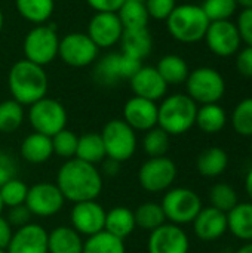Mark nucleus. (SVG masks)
Masks as SVG:
<instances>
[{"instance_id":"obj_34","label":"nucleus","mask_w":252,"mask_h":253,"mask_svg":"<svg viewBox=\"0 0 252 253\" xmlns=\"http://www.w3.org/2000/svg\"><path fill=\"white\" fill-rule=\"evenodd\" d=\"M82 253H126V248L122 239L114 237L107 231H101L86 237Z\"/></svg>"},{"instance_id":"obj_41","label":"nucleus","mask_w":252,"mask_h":253,"mask_svg":"<svg viewBox=\"0 0 252 253\" xmlns=\"http://www.w3.org/2000/svg\"><path fill=\"white\" fill-rule=\"evenodd\" d=\"M202 9L211 22L224 21V19H230L235 15L238 9V1L236 0H205L202 4Z\"/></svg>"},{"instance_id":"obj_44","label":"nucleus","mask_w":252,"mask_h":253,"mask_svg":"<svg viewBox=\"0 0 252 253\" xmlns=\"http://www.w3.org/2000/svg\"><path fill=\"white\" fill-rule=\"evenodd\" d=\"M236 27L239 30L241 40L247 46H251L252 47V9H244L239 13Z\"/></svg>"},{"instance_id":"obj_32","label":"nucleus","mask_w":252,"mask_h":253,"mask_svg":"<svg viewBox=\"0 0 252 253\" xmlns=\"http://www.w3.org/2000/svg\"><path fill=\"white\" fill-rule=\"evenodd\" d=\"M134 216H135L137 228L146 230L149 233H151L153 230L159 228L160 225H163L166 222L165 212H163L160 203H156V202L141 203L134 211Z\"/></svg>"},{"instance_id":"obj_27","label":"nucleus","mask_w":252,"mask_h":253,"mask_svg":"<svg viewBox=\"0 0 252 253\" xmlns=\"http://www.w3.org/2000/svg\"><path fill=\"white\" fill-rule=\"evenodd\" d=\"M229 166V156L220 147H209L203 150L196 159L198 172L206 178H217L226 172Z\"/></svg>"},{"instance_id":"obj_47","label":"nucleus","mask_w":252,"mask_h":253,"mask_svg":"<svg viewBox=\"0 0 252 253\" xmlns=\"http://www.w3.org/2000/svg\"><path fill=\"white\" fill-rule=\"evenodd\" d=\"M86 1L97 12H113V13H117V10L125 3V0H86Z\"/></svg>"},{"instance_id":"obj_21","label":"nucleus","mask_w":252,"mask_h":253,"mask_svg":"<svg viewBox=\"0 0 252 253\" xmlns=\"http://www.w3.org/2000/svg\"><path fill=\"white\" fill-rule=\"evenodd\" d=\"M192 224L198 239L202 242H214L227 233V213L212 206L202 208Z\"/></svg>"},{"instance_id":"obj_26","label":"nucleus","mask_w":252,"mask_h":253,"mask_svg":"<svg viewBox=\"0 0 252 253\" xmlns=\"http://www.w3.org/2000/svg\"><path fill=\"white\" fill-rule=\"evenodd\" d=\"M227 231L239 240L252 242V202L238 203L227 213Z\"/></svg>"},{"instance_id":"obj_17","label":"nucleus","mask_w":252,"mask_h":253,"mask_svg":"<svg viewBox=\"0 0 252 253\" xmlns=\"http://www.w3.org/2000/svg\"><path fill=\"white\" fill-rule=\"evenodd\" d=\"M122 34L123 25L117 13L113 12H97L88 25V36L98 49H105L116 44L120 42Z\"/></svg>"},{"instance_id":"obj_48","label":"nucleus","mask_w":252,"mask_h":253,"mask_svg":"<svg viewBox=\"0 0 252 253\" xmlns=\"http://www.w3.org/2000/svg\"><path fill=\"white\" fill-rule=\"evenodd\" d=\"M13 231L15 230L9 224V221L4 216L0 215V249L6 251V248H7V245H9V242H10V239L13 236Z\"/></svg>"},{"instance_id":"obj_25","label":"nucleus","mask_w":252,"mask_h":253,"mask_svg":"<svg viewBox=\"0 0 252 253\" xmlns=\"http://www.w3.org/2000/svg\"><path fill=\"white\" fill-rule=\"evenodd\" d=\"M135 216L134 211L126 206H116L105 213L104 231L110 233L114 237L125 240L135 231Z\"/></svg>"},{"instance_id":"obj_12","label":"nucleus","mask_w":252,"mask_h":253,"mask_svg":"<svg viewBox=\"0 0 252 253\" xmlns=\"http://www.w3.org/2000/svg\"><path fill=\"white\" fill-rule=\"evenodd\" d=\"M58 56L70 67H88L97 61L98 47L85 33H70L59 40Z\"/></svg>"},{"instance_id":"obj_4","label":"nucleus","mask_w":252,"mask_h":253,"mask_svg":"<svg viewBox=\"0 0 252 253\" xmlns=\"http://www.w3.org/2000/svg\"><path fill=\"white\" fill-rule=\"evenodd\" d=\"M209 22L211 21L205 15L202 6L192 3L175 6L166 18L169 34L181 43H196L203 40Z\"/></svg>"},{"instance_id":"obj_55","label":"nucleus","mask_w":252,"mask_h":253,"mask_svg":"<svg viewBox=\"0 0 252 253\" xmlns=\"http://www.w3.org/2000/svg\"><path fill=\"white\" fill-rule=\"evenodd\" d=\"M131 1H141V3H144L146 0H131Z\"/></svg>"},{"instance_id":"obj_28","label":"nucleus","mask_w":252,"mask_h":253,"mask_svg":"<svg viewBox=\"0 0 252 253\" xmlns=\"http://www.w3.org/2000/svg\"><path fill=\"white\" fill-rule=\"evenodd\" d=\"M76 159L89 163V165H101L104 159H107L105 147L101 138V133L97 132H88L79 136L77 141V150H76Z\"/></svg>"},{"instance_id":"obj_30","label":"nucleus","mask_w":252,"mask_h":253,"mask_svg":"<svg viewBox=\"0 0 252 253\" xmlns=\"http://www.w3.org/2000/svg\"><path fill=\"white\" fill-rule=\"evenodd\" d=\"M156 70L165 80V83L169 84H181L186 83L190 70L187 62L180 55H165L160 58V61L156 65Z\"/></svg>"},{"instance_id":"obj_14","label":"nucleus","mask_w":252,"mask_h":253,"mask_svg":"<svg viewBox=\"0 0 252 253\" xmlns=\"http://www.w3.org/2000/svg\"><path fill=\"white\" fill-rule=\"evenodd\" d=\"M205 42L209 50L221 58H229L235 55L241 47V34L235 22L230 19L212 21L205 34Z\"/></svg>"},{"instance_id":"obj_19","label":"nucleus","mask_w":252,"mask_h":253,"mask_svg":"<svg viewBox=\"0 0 252 253\" xmlns=\"http://www.w3.org/2000/svg\"><path fill=\"white\" fill-rule=\"evenodd\" d=\"M123 120L135 132H147L157 126V104L134 95L123 107Z\"/></svg>"},{"instance_id":"obj_15","label":"nucleus","mask_w":252,"mask_h":253,"mask_svg":"<svg viewBox=\"0 0 252 253\" xmlns=\"http://www.w3.org/2000/svg\"><path fill=\"white\" fill-rule=\"evenodd\" d=\"M107 211L97 200L74 203L70 212V222L82 237H91L104 231Z\"/></svg>"},{"instance_id":"obj_57","label":"nucleus","mask_w":252,"mask_h":253,"mask_svg":"<svg viewBox=\"0 0 252 253\" xmlns=\"http://www.w3.org/2000/svg\"><path fill=\"white\" fill-rule=\"evenodd\" d=\"M252 138V136H251ZM251 154H252V139H251Z\"/></svg>"},{"instance_id":"obj_11","label":"nucleus","mask_w":252,"mask_h":253,"mask_svg":"<svg viewBox=\"0 0 252 253\" xmlns=\"http://www.w3.org/2000/svg\"><path fill=\"white\" fill-rule=\"evenodd\" d=\"M177 173V165L169 157H150L138 169V182L149 193H163L172 187Z\"/></svg>"},{"instance_id":"obj_29","label":"nucleus","mask_w":252,"mask_h":253,"mask_svg":"<svg viewBox=\"0 0 252 253\" xmlns=\"http://www.w3.org/2000/svg\"><path fill=\"white\" fill-rule=\"evenodd\" d=\"M195 125L205 133H218L227 125L226 110L218 104H205L198 108Z\"/></svg>"},{"instance_id":"obj_51","label":"nucleus","mask_w":252,"mask_h":253,"mask_svg":"<svg viewBox=\"0 0 252 253\" xmlns=\"http://www.w3.org/2000/svg\"><path fill=\"white\" fill-rule=\"evenodd\" d=\"M236 253H252V242H248L245 243L241 249H238Z\"/></svg>"},{"instance_id":"obj_18","label":"nucleus","mask_w":252,"mask_h":253,"mask_svg":"<svg viewBox=\"0 0 252 253\" xmlns=\"http://www.w3.org/2000/svg\"><path fill=\"white\" fill-rule=\"evenodd\" d=\"M48 234L42 225L34 222L16 228L6 248V253H49Z\"/></svg>"},{"instance_id":"obj_42","label":"nucleus","mask_w":252,"mask_h":253,"mask_svg":"<svg viewBox=\"0 0 252 253\" xmlns=\"http://www.w3.org/2000/svg\"><path fill=\"white\" fill-rule=\"evenodd\" d=\"M144 4L150 18L165 19V21L177 6L175 0H146Z\"/></svg>"},{"instance_id":"obj_20","label":"nucleus","mask_w":252,"mask_h":253,"mask_svg":"<svg viewBox=\"0 0 252 253\" xmlns=\"http://www.w3.org/2000/svg\"><path fill=\"white\" fill-rule=\"evenodd\" d=\"M129 84L135 96L153 102L165 98L168 90V84L165 83L156 67H150V65H141V68L131 77Z\"/></svg>"},{"instance_id":"obj_3","label":"nucleus","mask_w":252,"mask_h":253,"mask_svg":"<svg viewBox=\"0 0 252 253\" xmlns=\"http://www.w3.org/2000/svg\"><path fill=\"white\" fill-rule=\"evenodd\" d=\"M196 113L198 104L187 93L169 95L157 105V126L169 136L183 135L195 126Z\"/></svg>"},{"instance_id":"obj_36","label":"nucleus","mask_w":252,"mask_h":253,"mask_svg":"<svg viewBox=\"0 0 252 253\" xmlns=\"http://www.w3.org/2000/svg\"><path fill=\"white\" fill-rule=\"evenodd\" d=\"M169 135L159 126L146 132L143 138V150L150 157H163L169 150Z\"/></svg>"},{"instance_id":"obj_35","label":"nucleus","mask_w":252,"mask_h":253,"mask_svg":"<svg viewBox=\"0 0 252 253\" xmlns=\"http://www.w3.org/2000/svg\"><path fill=\"white\" fill-rule=\"evenodd\" d=\"M24 105L15 99H6L0 102V132L12 133L21 127L24 123Z\"/></svg>"},{"instance_id":"obj_13","label":"nucleus","mask_w":252,"mask_h":253,"mask_svg":"<svg viewBox=\"0 0 252 253\" xmlns=\"http://www.w3.org/2000/svg\"><path fill=\"white\" fill-rule=\"evenodd\" d=\"M65 199L61 194L56 184L37 182L28 187L25 206L30 209L33 216L49 218L56 215L64 208Z\"/></svg>"},{"instance_id":"obj_8","label":"nucleus","mask_w":252,"mask_h":253,"mask_svg":"<svg viewBox=\"0 0 252 253\" xmlns=\"http://www.w3.org/2000/svg\"><path fill=\"white\" fill-rule=\"evenodd\" d=\"M59 39L56 36V25H36L24 39L25 59L43 67L58 56Z\"/></svg>"},{"instance_id":"obj_43","label":"nucleus","mask_w":252,"mask_h":253,"mask_svg":"<svg viewBox=\"0 0 252 253\" xmlns=\"http://www.w3.org/2000/svg\"><path fill=\"white\" fill-rule=\"evenodd\" d=\"M31 212L30 209L24 205H19V206H13V208H9V212H7V216L6 219L9 221V224L16 230V228H21L27 224L31 222Z\"/></svg>"},{"instance_id":"obj_39","label":"nucleus","mask_w":252,"mask_h":253,"mask_svg":"<svg viewBox=\"0 0 252 253\" xmlns=\"http://www.w3.org/2000/svg\"><path fill=\"white\" fill-rule=\"evenodd\" d=\"M28 187L18 178H13L0 187V199L4 208H13L25 203Z\"/></svg>"},{"instance_id":"obj_33","label":"nucleus","mask_w":252,"mask_h":253,"mask_svg":"<svg viewBox=\"0 0 252 253\" xmlns=\"http://www.w3.org/2000/svg\"><path fill=\"white\" fill-rule=\"evenodd\" d=\"M117 16L123 25V30L146 28L150 18L144 3L131 1V0H125L122 7L117 10Z\"/></svg>"},{"instance_id":"obj_23","label":"nucleus","mask_w":252,"mask_h":253,"mask_svg":"<svg viewBox=\"0 0 252 253\" xmlns=\"http://www.w3.org/2000/svg\"><path fill=\"white\" fill-rule=\"evenodd\" d=\"M83 243V237L68 225L56 227L48 234L49 253H82Z\"/></svg>"},{"instance_id":"obj_40","label":"nucleus","mask_w":252,"mask_h":253,"mask_svg":"<svg viewBox=\"0 0 252 253\" xmlns=\"http://www.w3.org/2000/svg\"><path fill=\"white\" fill-rule=\"evenodd\" d=\"M233 129L242 136H252V98L242 99L232 114Z\"/></svg>"},{"instance_id":"obj_54","label":"nucleus","mask_w":252,"mask_h":253,"mask_svg":"<svg viewBox=\"0 0 252 253\" xmlns=\"http://www.w3.org/2000/svg\"><path fill=\"white\" fill-rule=\"evenodd\" d=\"M3 209H4V206H3V202H1V199H0V215H1V212H3Z\"/></svg>"},{"instance_id":"obj_31","label":"nucleus","mask_w":252,"mask_h":253,"mask_svg":"<svg viewBox=\"0 0 252 253\" xmlns=\"http://www.w3.org/2000/svg\"><path fill=\"white\" fill-rule=\"evenodd\" d=\"M15 4L19 15L36 25L46 22L52 16L55 7L53 0H15Z\"/></svg>"},{"instance_id":"obj_1","label":"nucleus","mask_w":252,"mask_h":253,"mask_svg":"<svg viewBox=\"0 0 252 253\" xmlns=\"http://www.w3.org/2000/svg\"><path fill=\"white\" fill-rule=\"evenodd\" d=\"M56 187L65 200L74 203L97 200L102 191V175L94 165L79 159L65 160L56 173Z\"/></svg>"},{"instance_id":"obj_53","label":"nucleus","mask_w":252,"mask_h":253,"mask_svg":"<svg viewBox=\"0 0 252 253\" xmlns=\"http://www.w3.org/2000/svg\"><path fill=\"white\" fill-rule=\"evenodd\" d=\"M1 28H3V13L0 10V31H1Z\"/></svg>"},{"instance_id":"obj_7","label":"nucleus","mask_w":252,"mask_h":253,"mask_svg":"<svg viewBox=\"0 0 252 253\" xmlns=\"http://www.w3.org/2000/svg\"><path fill=\"white\" fill-rule=\"evenodd\" d=\"M160 206L165 212L166 221L175 225H184L192 224L202 211V200L193 190L177 187L165 191Z\"/></svg>"},{"instance_id":"obj_38","label":"nucleus","mask_w":252,"mask_h":253,"mask_svg":"<svg viewBox=\"0 0 252 253\" xmlns=\"http://www.w3.org/2000/svg\"><path fill=\"white\" fill-rule=\"evenodd\" d=\"M50 139H52V148H53L55 156L65 159V160L76 157L79 136L74 132L68 129H62L58 133H55Z\"/></svg>"},{"instance_id":"obj_50","label":"nucleus","mask_w":252,"mask_h":253,"mask_svg":"<svg viewBox=\"0 0 252 253\" xmlns=\"http://www.w3.org/2000/svg\"><path fill=\"white\" fill-rule=\"evenodd\" d=\"M245 190H247V194L250 196V199L252 200V168L248 170V173L245 176Z\"/></svg>"},{"instance_id":"obj_5","label":"nucleus","mask_w":252,"mask_h":253,"mask_svg":"<svg viewBox=\"0 0 252 253\" xmlns=\"http://www.w3.org/2000/svg\"><path fill=\"white\" fill-rule=\"evenodd\" d=\"M101 138L107 157L119 163L128 162L137 151V132L123 119L107 122L101 130Z\"/></svg>"},{"instance_id":"obj_2","label":"nucleus","mask_w":252,"mask_h":253,"mask_svg":"<svg viewBox=\"0 0 252 253\" xmlns=\"http://www.w3.org/2000/svg\"><path fill=\"white\" fill-rule=\"evenodd\" d=\"M7 86L12 99L21 105H33L48 93V76L43 67L22 59L15 62L7 74Z\"/></svg>"},{"instance_id":"obj_46","label":"nucleus","mask_w":252,"mask_h":253,"mask_svg":"<svg viewBox=\"0 0 252 253\" xmlns=\"http://www.w3.org/2000/svg\"><path fill=\"white\" fill-rule=\"evenodd\" d=\"M236 68L239 74L252 79V47L245 46L236 56Z\"/></svg>"},{"instance_id":"obj_45","label":"nucleus","mask_w":252,"mask_h":253,"mask_svg":"<svg viewBox=\"0 0 252 253\" xmlns=\"http://www.w3.org/2000/svg\"><path fill=\"white\" fill-rule=\"evenodd\" d=\"M13 178H16V162L9 153L0 151V187Z\"/></svg>"},{"instance_id":"obj_10","label":"nucleus","mask_w":252,"mask_h":253,"mask_svg":"<svg viewBox=\"0 0 252 253\" xmlns=\"http://www.w3.org/2000/svg\"><path fill=\"white\" fill-rule=\"evenodd\" d=\"M141 65V61L123 52H113L102 56L95 64L94 79L101 86H116L120 80H131Z\"/></svg>"},{"instance_id":"obj_16","label":"nucleus","mask_w":252,"mask_h":253,"mask_svg":"<svg viewBox=\"0 0 252 253\" xmlns=\"http://www.w3.org/2000/svg\"><path fill=\"white\" fill-rule=\"evenodd\" d=\"M190 240L186 231L175 224L165 222L149 236V253H189Z\"/></svg>"},{"instance_id":"obj_49","label":"nucleus","mask_w":252,"mask_h":253,"mask_svg":"<svg viewBox=\"0 0 252 253\" xmlns=\"http://www.w3.org/2000/svg\"><path fill=\"white\" fill-rule=\"evenodd\" d=\"M101 166H102V169L100 170L101 172V175L104 173L105 176H116L119 172H120V166H122V163H119V162H116V160H113V159H104L102 160V163H101Z\"/></svg>"},{"instance_id":"obj_6","label":"nucleus","mask_w":252,"mask_h":253,"mask_svg":"<svg viewBox=\"0 0 252 253\" xmlns=\"http://www.w3.org/2000/svg\"><path fill=\"white\" fill-rule=\"evenodd\" d=\"M187 95L196 104H218L226 93V82L220 71L211 67H199L190 71L186 80Z\"/></svg>"},{"instance_id":"obj_52","label":"nucleus","mask_w":252,"mask_h":253,"mask_svg":"<svg viewBox=\"0 0 252 253\" xmlns=\"http://www.w3.org/2000/svg\"><path fill=\"white\" fill-rule=\"evenodd\" d=\"M238 6H242L244 9H252V0H236Z\"/></svg>"},{"instance_id":"obj_22","label":"nucleus","mask_w":252,"mask_h":253,"mask_svg":"<svg viewBox=\"0 0 252 253\" xmlns=\"http://www.w3.org/2000/svg\"><path fill=\"white\" fill-rule=\"evenodd\" d=\"M21 157L31 165H42L46 163L53 156L52 139L46 135L33 132L27 135L19 147Z\"/></svg>"},{"instance_id":"obj_56","label":"nucleus","mask_w":252,"mask_h":253,"mask_svg":"<svg viewBox=\"0 0 252 253\" xmlns=\"http://www.w3.org/2000/svg\"><path fill=\"white\" fill-rule=\"evenodd\" d=\"M0 253H6V251L4 249H0Z\"/></svg>"},{"instance_id":"obj_24","label":"nucleus","mask_w":252,"mask_h":253,"mask_svg":"<svg viewBox=\"0 0 252 253\" xmlns=\"http://www.w3.org/2000/svg\"><path fill=\"white\" fill-rule=\"evenodd\" d=\"M120 44H122L120 52L143 62V59L147 58L151 52L153 39L147 27L123 30V34L120 37Z\"/></svg>"},{"instance_id":"obj_37","label":"nucleus","mask_w":252,"mask_h":253,"mask_svg":"<svg viewBox=\"0 0 252 253\" xmlns=\"http://www.w3.org/2000/svg\"><path fill=\"white\" fill-rule=\"evenodd\" d=\"M209 202L212 208L224 213H229L239 203L235 188L224 182H218L212 185V188L209 190Z\"/></svg>"},{"instance_id":"obj_9","label":"nucleus","mask_w":252,"mask_h":253,"mask_svg":"<svg viewBox=\"0 0 252 253\" xmlns=\"http://www.w3.org/2000/svg\"><path fill=\"white\" fill-rule=\"evenodd\" d=\"M28 122L34 132L52 138L67 126V111L64 105L53 98H42L30 105Z\"/></svg>"}]
</instances>
